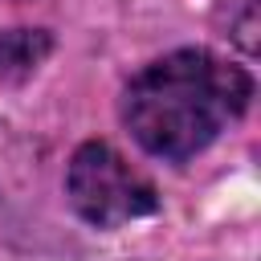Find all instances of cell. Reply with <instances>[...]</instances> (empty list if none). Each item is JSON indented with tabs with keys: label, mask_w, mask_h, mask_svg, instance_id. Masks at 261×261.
Here are the masks:
<instances>
[{
	"label": "cell",
	"mask_w": 261,
	"mask_h": 261,
	"mask_svg": "<svg viewBox=\"0 0 261 261\" xmlns=\"http://www.w3.org/2000/svg\"><path fill=\"white\" fill-rule=\"evenodd\" d=\"M249 69L216 57L212 49H175L126 82L122 122L147 155L188 163L249 110Z\"/></svg>",
	"instance_id": "6da1fadb"
},
{
	"label": "cell",
	"mask_w": 261,
	"mask_h": 261,
	"mask_svg": "<svg viewBox=\"0 0 261 261\" xmlns=\"http://www.w3.org/2000/svg\"><path fill=\"white\" fill-rule=\"evenodd\" d=\"M53 49V37L45 29H8L0 33V77H29Z\"/></svg>",
	"instance_id": "3957f363"
},
{
	"label": "cell",
	"mask_w": 261,
	"mask_h": 261,
	"mask_svg": "<svg viewBox=\"0 0 261 261\" xmlns=\"http://www.w3.org/2000/svg\"><path fill=\"white\" fill-rule=\"evenodd\" d=\"M65 196L73 212L94 228H118L159 208L155 184L102 139H90L73 151L65 171Z\"/></svg>",
	"instance_id": "7a4b0ae2"
}]
</instances>
